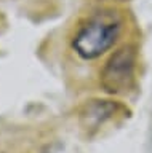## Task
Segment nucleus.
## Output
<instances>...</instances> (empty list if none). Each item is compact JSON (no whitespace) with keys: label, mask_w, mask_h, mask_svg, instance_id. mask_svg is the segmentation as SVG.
I'll return each instance as SVG.
<instances>
[{"label":"nucleus","mask_w":152,"mask_h":153,"mask_svg":"<svg viewBox=\"0 0 152 153\" xmlns=\"http://www.w3.org/2000/svg\"><path fill=\"white\" fill-rule=\"evenodd\" d=\"M122 21L115 13L104 11L94 14L80 27L74 38V48L83 59H94L107 51L120 35Z\"/></svg>","instance_id":"f257e3e1"},{"label":"nucleus","mask_w":152,"mask_h":153,"mask_svg":"<svg viewBox=\"0 0 152 153\" xmlns=\"http://www.w3.org/2000/svg\"><path fill=\"white\" fill-rule=\"evenodd\" d=\"M136 53L133 46H122L107 59L101 72V85L111 94H123L135 78Z\"/></svg>","instance_id":"f03ea898"},{"label":"nucleus","mask_w":152,"mask_h":153,"mask_svg":"<svg viewBox=\"0 0 152 153\" xmlns=\"http://www.w3.org/2000/svg\"><path fill=\"white\" fill-rule=\"evenodd\" d=\"M117 105L109 102V100H94L87 107V113L83 118L87 120L88 129H96L99 124H103L106 120H109L115 112Z\"/></svg>","instance_id":"7ed1b4c3"}]
</instances>
